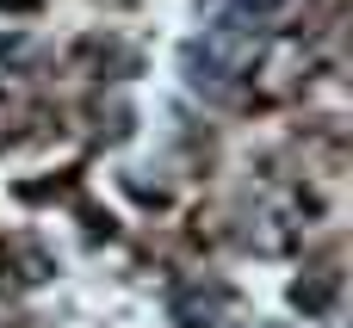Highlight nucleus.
Masks as SVG:
<instances>
[{
	"label": "nucleus",
	"mask_w": 353,
	"mask_h": 328,
	"mask_svg": "<svg viewBox=\"0 0 353 328\" xmlns=\"http://www.w3.org/2000/svg\"><path fill=\"white\" fill-rule=\"evenodd\" d=\"M279 6H285V0H217V12H223V19H242V25H267Z\"/></svg>",
	"instance_id": "7ed1b4c3"
},
{
	"label": "nucleus",
	"mask_w": 353,
	"mask_h": 328,
	"mask_svg": "<svg viewBox=\"0 0 353 328\" xmlns=\"http://www.w3.org/2000/svg\"><path fill=\"white\" fill-rule=\"evenodd\" d=\"M254 50H261V25H242V19L217 12V25L199 43H186V81L199 93H230V81H242Z\"/></svg>",
	"instance_id": "f257e3e1"
},
{
	"label": "nucleus",
	"mask_w": 353,
	"mask_h": 328,
	"mask_svg": "<svg viewBox=\"0 0 353 328\" xmlns=\"http://www.w3.org/2000/svg\"><path fill=\"white\" fill-rule=\"evenodd\" d=\"M223 310H230L223 285H180V291H174V322L180 328H217Z\"/></svg>",
	"instance_id": "f03ea898"
}]
</instances>
